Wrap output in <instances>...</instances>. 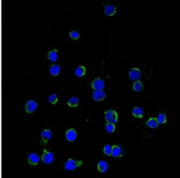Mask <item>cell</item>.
<instances>
[{
	"label": "cell",
	"mask_w": 180,
	"mask_h": 178,
	"mask_svg": "<svg viewBox=\"0 0 180 178\" xmlns=\"http://www.w3.org/2000/svg\"><path fill=\"white\" fill-rule=\"evenodd\" d=\"M157 121H158L159 124H165L166 123V114L165 113H161L158 115V117L157 118Z\"/></svg>",
	"instance_id": "obj_21"
},
{
	"label": "cell",
	"mask_w": 180,
	"mask_h": 178,
	"mask_svg": "<svg viewBox=\"0 0 180 178\" xmlns=\"http://www.w3.org/2000/svg\"><path fill=\"white\" fill-rule=\"evenodd\" d=\"M133 88L134 91L137 92H140L143 89V84L141 81H135L133 84Z\"/></svg>",
	"instance_id": "obj_20"
},
{
	"label": "cell",
	"mask_w": 180,
	"mask_h": 178,
	"mask_svg": "<svg viewBox=\"0 0 180 178\" xmlns=\"http://www.w3.org/2000/svg\"><path fill=\"white\" fill-rule=\"evenodd\" d=\"M83 165V161L82 160H76L73 159L69 158L65 163L64 168L67 171H73L77 168H79Z\"/></svg>",
	"instance_id": "obj_1"
},
{
	"label": "cell",
	"mask_w": 180,
	"mask_h": 178,
	"mask_svg": "<svg viewBox=\"0 0 180 178\" xmlns=\"http://www.w3.org/2000/svg\"><path fill=\"white\" fill-rule=\"evenodd\" d=\"M42 160L46 164H52L54 159V155L52 152L48 151L46 149H44L43 153L42 155Z\"/></svg>",
	"instance_id": "obj_4"
},
{
	"label": "cell",
	"mask_w": 180,
	"mask_h": 178,
	"mask_svg": "<svg viewBox=\"0 0 180 178\" xmlns=\"http://www.w3.org/2000/svg\"><path fill=\"white\" fill-rule=\"evenodd\" d=\"M86 68L84 66H79L75 70V74L78 77H82L86 74Z\"/></svg>",
	"instance_id": "obj_19"
},
{
	"label": "cell",
	"mask_w": 180,
	"mask_h": 178,
	"mask_svg": "<svg viewBox=\"0 0 180 178\" xmlns=\"http://www.w3.org/2000/svg\"><path fill=\"white\" fill-rule=\"evenodd\" d=\"M50 75L54 76H58L60 72V66L59 65L57 64H52L49 69Z\"/></svg>",
	"instance_id": "obj_14"
},
{
	"label": "cell",
	"mask_w": 180,
	"mask_h": 178,
	"mask_svg": "<svg viewBox=\"0 0 180 178\" xmlns=\"http://www.w3.org/2000/svg\"><path fill=\"white\" fill-rule=\"evenodd\" d=\"M79 104V99L76 96H72L69 98L67 102V105L70 108H76Z\"/></svg>",
	"instance_id": "obj_16"
},
{
	"label": "cell",
	"mask_w": 180,
	"mask_h": 178,
	"mask_svg": "<svg viewBox=\"0 0 180 178\" xmlns=\"http://www.w3.org/2000/svg\"><path fill=\"white\" fill-rule=\"evenodd\" d=\"M91 86L95 90H102L105 87V82L100 77L94 79L91 83Z\"/></svg>",
	"instance_id": "obj_5"
},
{
	"label": "cell",
	"mask_w": 180,
	"mask_h": 178,
	"mask_svg": "<svg viewBox=\"0 0 180 178\" xmlns=\"http://www.w3.org/2000/svg\"><path fill=\"white\" fill-rule=\"evenodd\" d=\"M70 38L73 40H77L80 37V33L76 30H72L69 32Z\"/></svg>",
	"instance_id": "obj_25"
},
{
	"label": "cell",
	"mask_w": 180,
	"mask_h": 178,
	"mask_svg": "<svg viewBox=\"0 0 180 178\" xmlns=\"http://www.w3.org/2000/svg\"><path fill=\"white\" fill-rule=\"evenodd\" d=\"M48 57L52 61H56L58 59V50L56 49H52L48 53Z\"/></svg>",
	"instance_id": "obj_18"
},
{
	"label": "cell",
	"mask_w": 180,
	"mask_h": 178,
	"mask_svg": "<svg viewBox=\"0 0 180 178\" xmlns=\"http://www.w3.org/2000/svg\"><path fill=\"white\" fill-rule=\"evenodd\" d=\"M92 97L94 100L97 101H101L106 98L105 92L102 90H95L94 91Z\"/></svg>",
	"instance_id": "obj_9"
},
{
	"label": "cell",
	"mask_w": 180,
	"mask_h": 178,
	"mask_svg": "<svg viewBox=\"0 0 180 178\" xmlns=\"http://www.w3.org/2000/svg\"><path fill=\"white\" fill-rule=\"evenodd\" d=\"M129 75L130 79L133 80H139L141 76V72L139 69L133 67L130 69L129 72Z\"/></svg>",
	"instance_id": "obj_6"
},
{
	"label": "cell",
	"mask_w": 180,
	"mask_h": 178,
	"mask_svg": "<svg viewBox=\"0 0 180 178\" xmlns=\"http://www.w3.org/2000/svg\"><path fill=\"white\" fill-rule=\"evenodd\" d=\"M52 136V132L50 129H44L40 134V144L42 145L47 144Z\"/></svg>",
	"instance_id": "obj_3"
},
{
	"label": "cell",
	"mask_w": 180,
	"mask_h": 178,
	"mask_svg": "<svg viewBox=\"0 0 180 178\" xmlns=\"http://www.w3.org/2000/svg\"><path fill=\"white\" fill-rule=\"evenodd\" d=\"M147 126L149 128H153V129H155L157 128L159 125V124L157 121V118H151L147 121Z\"/></svg>",
	"instance_id": "obj_17"
},
{
	"label": "cell",
	"mask_w": 180,
	"mask_h": 178,
	"mask_svg": "<svg viewBox=\"0 0 180 178\" xmlns=\"http://www.w3.org/2000/svg\"><path fill=\"white\" fill-rule=\"evenodd\" d=\"M117 11V7L113 4H108L104 7V13L108 16H111L115 14Z\"/></svg>",
	"instance_id": "obj_11"
},
{
	"label": "cell",
	"mask_w": 180,
	"mask_h": 178,
	"mask_svg": "<svg viewBox=\"0 0 180 178\" xmlns=\"http://www.w3.org/2000/svg\"><path fill=\"white\" fill-rule=\"evenodd\" d=\"M37 103L34 100H29L27 101L25 105V110L27 113H32L37 109Z\"/></svg>",
	"instance_id": "obj_7"
},
{
	"label": "cell",
	"mask_w": 180,
	"mask_h": 178,
	"mask_svg": "<svg viewBox=\"0 0 180 178\" xmlns=\"http://www.w3.org/2000/svg\"><path fill=\"white\" fill-rule=\"evenodd\" d=\"M105 120L107 123L116 124L118 121V114L114 109H109L105 112Z\"/></svg>",
	"instance_id": "obj_2"
},
{
	"label": "cell",
	"mask_w": 180,
	"mask_h": 178,
	"mask_svg": "<svg viewBox=\"0 0 180 178\" xmlns=\"http://www.w3.org/2000/svg\"><path fill=\"white\" fill-rule=\"evenodd\" d=\"M132 114L135 118L141 119L143 118V110L140 107H135L132 109Z\"/></svg>",
	"instance_id": "obj_15"
},
{
	"label": "cell",
	"mask_w": 180,
	"mask_h": 178,
	"mask_svg": "<svg viewBox=\"0 0 180 178\" xmlns=\"http://www.w3.org/2000/svg\"><path fill=\"white\" fill-rule=\"evenodd\" d=\"M40 160V158L39 156L36 154V153H31L30 154L28 155V159L27 161L28 164L32 165V166H36L37 165Z\"/></svg>",
	"instance_id": "obj_10"
},
{
	"label": "cell",
	"mask_w": 180,
	"mask_h": 178,
	"mask_svg": "<svg viewBox=\"0 0 180 178\" xmlns=\"http://www.w3.org/2000/svg\"><path fill=\"white\" fill-rule=\"evenodd\" d=\"M77 138V133L73 128L68 129L66 133V138L69 142H74L76 141Z\"/></svg>",
	"instance_id": "obj_8"
},
{
	"label": "cell",
	"mask_w": 180,
	"mask_h": 178,
	"mask_svg": "<svg viewBox=\"0 0 180 178\" xmlns=\"http://www.w3.org/2000/svg\"><path fill=\"white\" fill-rule=\"evenodd\" d=\"M122 149L120 146L114 145L111 148V156L114 158H120L122 156Z\"/></svg>",
	"instance_id": "obj_12"
},
{
	"label": "cell",
	"mask_w": 180,
	"mask_h": 178,
	"mask_svg": "<svg viewBox=\"0 0 180 178\" xmlns=\"http://www.w3.org/2000/svg\"><path fill=\"white\" fill-rule=\"evenodd\" d=\"M115 124L111 123H107L105 125V129L108 133H113L115 130Z\"/></svg>",
	"instance_id": "obj_22"
},
{
	"label": "cell",
	"mask_w": 180,
	"mask_h": 178,
	"mask_svg": "<svg viewBox=\"0 0 180 178\" xmlns=\"http://www.w3.org/2000/svg\"><path fill=\"white\" fill-rule=\"evenodd\" d=\"M48 99L51 104H56L58 101V98L57 95L55 94H50L48 96Z\"/></svg>",
	"instance_id": "obj_23"
},
{
	"label": "cell",
	"mask_w": 180,
	"mask_h": 178,
	"mask_svg": "<svg viewBox=\"0 0 180 178\" xmlns=\"http://www.w3.org/2000/svg\"><path fill=\"white\" fill-rule=\"evenodd\" d=\"M108 169H109V165L105 161L101 160L99 161L97 164L98 170L101 173H106L108 171Z\"/></svg>",
	"instance_id": "obj_13"
},
{
	"label": "cell",
	"mask_w": 180,
	"mask_h": 178,
	"mask_svg": "<svg viewBox=\"0 0 180 178\" xmlns=\"http://www.w3.org/2000/svg\"><path fill=\"white\" fill-rule=\"evenodd\" d=\"M111 148L112 146L110 145H105L103 148L104 154L108 156H111Z\"/></svg>",
	"instance_id": "obj_24"
}]
</instances>
